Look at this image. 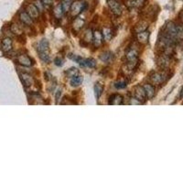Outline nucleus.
<instances>
[{
    "label": "nucleus",
    "mask_w": 183,
    "mask_h": 183,
    "mask_svg": "<svg viewBox=\"0 0 183 183\" xmlns=\"http://www.w3.org/2000/svg\"><path fill=\"white\" fill-rule=\"evenodd\" d=\"M114 88L118 89V90H121V89H125L126 86H127V81L125 79H122L120 81H117L114 84Z\"/></svg>",
    "instance_id": "c756f323"
},
{
    "label": "nucleus",
    "mask_w": 183,
    "mask_h": 183,
    "mask_svg": "<svg viewBox=\"0 0 183 183\" xmlns=\"http://www.w3.org/2000/svg\"><path fill=\"white\" fill-rule=\"evenodd\" d=\"M129 104H141L142 103L139 101V100H137L136 98H135V97H132L131 99H130V102H129Z\"/></svg>",
    "instance_id": "72a5a7b5"
},
{
    "label": "nucleus",
    "mask_w": 183,
    "mask_h": 183,
    "mask_svg": "<svg viewBox=\"0 0 183 183\" xmlns=\"http://www.w3.org/2000/svg\"><path fill=\"white\" fill-rule=\"evenodd\" d=\"M146 0H130L129 6L132 8H141L145 6Z\"/></svg>",
    "instance_id": "b1692460"
},
{
    "label": "nucleus",
    "mask_w": 183,
    "mask_h": 183,
    "mask_svg": "<svg viewBox=\"0 0 183 183\" xmlns=\"http://www.w3.org/2000/svg\"><path fill=\"white\" fill-rule=\"evenodd\" d=\"M79 64L82 67H87V68H91V69H93V68H94L96 66L95 61L94 59H91V58H89V59H83Z\"/></svg>",
    "instance_id": "6ab92c4d"
},
{
    "label": "nucleus",
    "mask_w": 183,
    "mask_h": 183,
    "mask_svg": "<svg viewBox=\"0 0 183 183\" xmlns=\"http://www.w3.org/2000/svg\"><path fill=\"white\" fill-rule=\"evenodd\" d=\"M103 41H104V37H103L102 31H100L98 29L94 30V38H93V42H94V47L98 48L99 46H101Z\"/></svg>",
    "instance_id": "9b49d317"
},
{
    "label": "nucleus",
    "mask_w": 183,
    "mask_h": 183,
    "mask_svg": "<svg viewBox=\"0 0 183 183\" xmlns=\"http://www.w3.org/2000/svg\"><path fill=\"white\" fill-rule=\"evenodd\" d=\"M149 36H150V32L148 30H145L143 32H140L138 34H136V39L137 42L139 44H146L148 42L149 39Z\"/></svg>",
    "instance_id": "ddd939ff"
},
{
    "label": "nucleus",
    "mask_w": 183,
    "mask_h": 183,
    "mask_svg": "<svg viewBox=\"0 0 183 183\" xmlns=\"http://www.w3.org/2000/svg\"><path fill=\"white\" fill-rule=\"evenodd\" d=\"M180 97L183 98V88L181 89V91H180Z\"/></svg>",
    "instance_id": "c9c22d12"
},
{
    "label": "nucleus",
    "mask_w": 183,
    "mask_h": 183,
    "mask_svg": "<svg viewBox=\"0 0 183 183\" xmlns=\"http://www.w3.org/2000/svg\"><path fill=\"white\" fill-rule=\"evenodd\" d=\"M86 6H87V4L84 3V2H83V1H75V2H73L72 7L70 8L71 16L73 17V18L77 17L78 15H80L81 13L85 9Z\"/></svg>",
    "instance_id": "7ed1b4c3"
},
{
    "label": "nucleus",
    "mask_w": 183,
    "mask_h": 183,
    "mask_svg": "<svg viewBox=\"0 0 183 183\" xmlns=\"http://www.w3.org/2000/svg\"><path fill=\"white\" fill-rule=\"evenodd\" d=\"M99 58H100L101 61H104V62H110L111 61H113L114 55L111 51H104V52L100 54Z\"/></svg>",
    "instance_id": "aec40b11"
},
{
    "label": "nucleus",
    "mask_w": 183,
    "mask_h": 183,
    "mask_svg": "<svg viewBox=\"0 0 183 183\" xmlns=\"http://www.w3.org/2000/svg\"><path fill=\"white\" fill-rule=\"evenodd\" d=\"M103 37H104V39L105 41H110L113 38V30L111 28H104L103 31Z\"/></svg>",
    "instance_id": "5701e85b"
},
{
    "label": "nucleus",
    "mask_w": 183,
    "mask_h": 183,
    "mask_svg": "<svg viewBox=\"0 0 183 183\" xmlns=\"http://www.w3.org/2000/svg\"><path fill=\"white\" fill-rule=\"evenodd\" d=\"M10 30H11L12 33H14L15 35H18V36L22 35V33H23V30H22L21 27L19 25L16 24V23L10 26Z\"/></svg>",
    "instance_id": "cd10ccee"
},
{
    "label": "nucleus",
    "mask_w": 183,
    "mask_h": 183,
    "mask_svg": "<svg viewBox=\"0 0 183 183\" xmlns=\"http://www.w3.org/2000/svg\"><path fill=\"white\" fill-rule=\"evenodd\" d=\"M41 1H42L44 7L46 8H49V7H51L52 6V3H53V0H41Z\"/></svg>",
    "instance_id": "473e14b6"
},
{
    "label": "nucleus",
    "mask_w": 183,
    "mask_h": 183,
    "mask_svg": "<svg viewBox=\"0 0 183 183\" xmlns=\"http://www.w3.org/2000/svg\"><path fill=\"white\" fill-rule=\"evenodd\" d=\"M54 63L57 66H62L64 64V60L62 58H61V57H56L54 59Z\"/></svg>",
    "instance_id": "2f4dec72"
},
{
    "label": "nucleus",
    "mask_w": 183,
    "mask_h": 183,
    "mask_svg": "<svg viewBox=\"0 0 183 183\" xmlns=\"http://www.w3.org/2000/svg\"><path fill=\"white\" fill-rule=\"evenodd\" d=\"M107 4L109 7L111 12L113 13L115 17H119L122 15L123 9L120 3L116 0H107Z\"/></svg>",
    "instance_id": "423d86ee"
},
{
    "label": "nucleus",
    "mask_w": 183,
    "mask_h": 183,
    "mask_svg": "<svg viewBox=\"0 0 183 183\" xmlns=\"http://www.w3.org/2000/svg\"><path fill=\"white\" fill-rule=\"evenodd\" d=\"M94 95H95L96 99H99L104 92V84L101 83H96L94 87Z\"/></svg>",
    "instance_id": "4be33fe9"
},
{
    "label": "nucleus",
    "mask_w": 183,
    "mask_h": 183,
    "mask_svg": "<svg viewBox=\"0 0 183 183\" xmlns=\"http://www.w3.org/2000/svg\"><path fill=\"white\" fill-rule=\"evenodd\" d=\"M72 26H73V31L78 32V31H80L84 28V20L83 18H74Z\"/></svg>",
    "instance_id": "dca6fc26"
},
{
    "label": "nucleus",
    "mask_w": 183,
    "mask_h": 183,
    "mask_svg": "<svg viewBox=\"0 0 183 183\" xmlns=\"http://www.w3.org/2000/svg\"><path fill=\"white\" fill-rule=\"evenodd\" d=\"M123 97L120 94H112L109 98V104H113V105H119V104H123Z\"/></svg>",
    "instance_id": "a211bd4d"
},
{
    "label": "nucleus",
    "mask_w": 183,
    "mask_h": 183,
    "mask_svg": "<svg viewBox=\"0 0 183 183\" xmlns=\"http://www.w3.org/2000/svg\"><path fill=\"white\" fill-rule=\"evenodd\" d=\"M144 89H145V92H146V98L147 99H152V98L155 96V94H156V91H155V88L154 86L150 84H144Z\"/></svg>",
    "instance_id": "f3484780"
},
{
    "label": "nucleus",
    "mask_w": 183,
    "mask_h": 183,
    "mask_svg": "<svg viewBox=\"0 0 183 183\" xmlns=\"http://www.w3.org/2000/svg\"><path fill=\"white\" fill-rule=\"evenodd\" d=\"M148 28V22L146 20H140L138 23H136L134 28V32L135 34H138L140 32H143L147 29Z\"/></svg>",
    "instance_id": "2eb2a0df"
},
{
    "label": "nucleus",
    "mask_w": 183,
    "mask_h": 183,
    "mask_svg": "<svg viewBox=\"0 0 183 183\" xmlns=\"http://www.w3.org/2000/svg\"><path fill=\"white\" fill-rule=\"evenodd\" d=\"M26 11L31 17V18L33 20H36L38 18L39 11H38V9L37 8V7L34 4H28L26 8Z\"/></svg>",
    "instance_id": "6e6552de"
},
{
    "label": "nucleus",
    "mask_w": 183,
    "mask_h": 183,
    "mask_svg": "<svg viewBox=\"0 0 183 183\" xmlns=\"http://www.w3.org/2000/svg\"><path fill=\"white\" fill-rule=\"evenodd\" d=\"M61 90H58L56 92V94H55V100H56V103L58 104L59 103V100L61 99Z\"/></svg>",
    "instance_id": "f704fd0d"
},
{
    "label": "nucleus",
    "mask_w": 183,
    "mask_h": 183,
    "mask_svg": "<svg viewBox=\"0 0 183 183\" xmlns=\"http://www.w3.org/2000/svg\"><path fill=\"white\" fill-rule=\"evenodd\" d=\"M19 19L26 26H31L33 24V19L31 18V17L28 14L27 11H22L19 13Z\"/></svg>",
    "instance_id": "4468645a"
},
{
    "label": "nucleus",
    "mask_w": 183,
    "mask_h": 183,
    "mask_svg": "<svg viewBox=\"0 0 183 183\" xmlns=\"http://www.w3.org/2000/svg\"><path fill=\"white\" fill-rule=\"evenodd\" d=\"M181 20H182V22H183V14H182V16H181Z\"/></svg>",
    "instance_id": "e433bc0d"
},
{
    "label": "nucleus",
    "mask_w": 183,
    "mask_h": 183,
    "mask_svg": "<svg viewBox=\"0 0 183 183\" xmlns=\"http://www.w3.org/2000/svg\"><path fill=\"white\" fill-rule=\"evenodd\" d=\"M73 1L72 0H61V5L63 8L64 13H68L70 11V8L72 7Z\"/></svg>",
    "instance_id": "bb28decb"
},
{
    "label": "nucleus",
    "mask_w": 183,
    "mask_h": 183,
    "mask_svg": "<svg viewBox=\"0 0 183 183\" xmlns=\"http://www.w3.org/2000/svg\"><path fill=\"white\" fill-rule=\"evenodd\" d=\"M37 51L41 61L44 62L49 61V45L48 39L43 38L41 39L37 46Z\"/></svg>",
    "instance_id": "f257e3e1"
},
{
    "label": "nucleus",
    "mask_w": 183,
    "mask_h": 183,
    "mask_svg": "<svg viewBox=\"0 0 183 183\" xmlns=\"http://www.w3.org/2000/svg\"><path fill=\"white\" fill-rule=\"evenodd\" d=\"M93 38H94V32L92 31V29H87L84 32L83 42H85L86 44H88L93 41Z\"/></svg>",
    "instance_id": "393cba45"
},
{
    "label": "nucleus",
    "mask_w": 183,
    "mask_h": 183,
    "mask_svg": "<svg viewBox=\"0 0 183 183\" xmlns=\"http://www.w3.org/2000/svg\"><path fill=\"white\" fill-rule=\"evenodd\" d=\"M83 82H84V78H83V76H81V75H77V76H75V77L72 78V80H71V85L73 86V87H77V86L81 85Z\"/></svg>",
    "instance_id": "a878e982"
},
{
    "label": "nucleus",
    "mask_w": 183,
    "mask_h": 183,
    "mask_svg": "<svg viewBox=\"0 0 183 183\" xmlns=\"http://www.w3.org/2000/svg\"><path fill=\"white\" fill-rule=\"evenodd\" d=\"M19 76H20L21 82L23 83V84L26 87H30L34 84V79L30 74L27 73H22L19 74Z\"/></svg>",
    "instance_id": "1a4fd4ad"
},
{
    "label": "nucleus",
    "mask_w": 183,
    "mask_h": 183,
    "mask_svg": "<svg viewBox=\"0 0 183 183\" xmlns=\"http://www.w3.org/2000/svg\"><path fill=\"white\" fill-rule=\"evenodd\" d=\"M133 94H134V97L136 98L137 100H139L141 103H144L146 100V92H145V89H144L143 86H135L134 89H133Z\"/></svg>",
    "instance_id": "0eeeda50"
},
{
    "label": "nucleus",
    "mask_w": 183,
    "mask_h": 183,
    "mask_svg": "<svg viewBox=\"0 0 183 183\" xmlns=\"http://www.w3.org/2000/svg\"><path fill=\"white\" fill-rule=\"evenodd\" d=\"M35 6L37 7V8L38 9V11L39 12H42L43 11V9H44V5H43V3H42V1L41 0H35V2L33 3Z\"/></svg>",
    "instance_id": "7c9ffc66"
},
{
    "label": "nucleus",
    "mask_w": 183,
    "mask_h": 183,
    "mask_svg": "<svg viewBox=\"0 0 183 183\" xmlns=\"http://www.w3.org/2000/svg\"><path fill=\"white\" fill-rule=\"evenodd\" d=\"M17 61L22 65V66H26V67H30L33 64V61L26 54H21L19 56H18L17 58Z\"/></svg>",
    "instance_id": "9d476101"
},
{
    "label": "nucleus",
    "mask_w": 183,
    "mask_h": 183,
    "mask_svg": "<svg viewBox=\"0 0 183 183\" xmlns=\"http://www.w3.org/2000/svg\"><path fill=\"white\" fill-rule=\"evenodd\" d=\"M65 75H66V77H68V78H73V77L79 75V70H78L77 68L73 67V68H71V69H69V70H67V71L65 72Z\"/></svg>",
    "instance_id": "c85d7f7f"
},
{
    "label": "nucleus",
    "mask_w": 183,
    "mask_h": 183,
    "mask_svg": "<svg viewBox=\"0 0 183 183\" xmlns=\"http://www.w3.org/2000/svg\"><path fill=\"white\" fill-rule=\"evenodd\" d=\"M13 42L10 38H5L1 42V49L4 52H9L12 49Z\"/></svg>",
    "instance_id": "f8f14e48"
},
{
    "label": "nucleus",
    "mask_w": 183,
    "mask_h": 183,
    "mask_svg": "<svg viewBox=\"0 0 183 183\" xmlns=\"http://www.w3.org/2000/svg\"><path fill=\"white\" fill-rule=\"evenodd\" d=\"M171 62V56L166 53H161L157 58V63L161 69H168Z\"/></svg>",
    "instance_id": "20e7f679"
},
{
    "label": "nucleus",
    "mask_w": 183,
    "mask_h": 183,
    "mask_svg": "<svg viewBox=\"0 0 183 183\" xmlns=\"http://www.w3.org/2000/svg\"><path fill=\"white\" fill-rule=\"evenodd\" d=\"M63 14H64V11H63V8H62L61 4L57 5L54 8V9H53V16H54V18L56 19H61Z\"/></svg>",
    "instance_id": "412c9836"
},
{
    "label": "nucleus",
    "mask_w": 183,
    "mask_h": 183,
    "mask_svg": "<svg viewBox=\"0 0 183 183\" xmlns=\"http://www.w3.org/2000/svg\"><path fill=\"white\" fill-rule=\"evenodd\" d=\"M139 55V46L135 43H132L125 50V58L127 61H137Z\"/></svg>",
    "instance_id": "f03ea898"
},
{
    "label": "nucleus",
    "mask_w": 183,
    "mask_h": 183,
    "mask_svg": "<svg viewBox=\"0 0 183 183\" xmlns=\"http://www.w3.org/2000/svg\"><path fill=\"white\" fill-rule=\"evenodd\" d=\"M167 76L166 73H153L149 76V80L153 84L159 85L167 80Z\"/></svg>",
    "instance_id": "39448f33"
}]
</instances>
